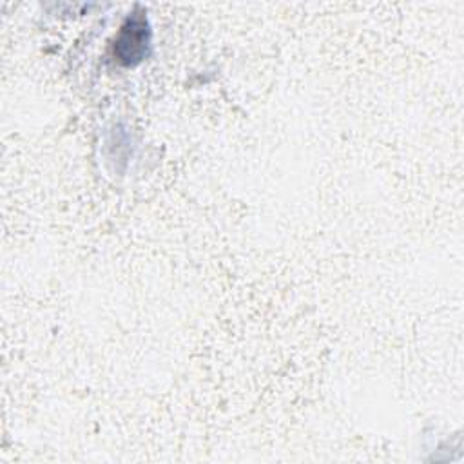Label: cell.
Wrapping results in <instances>:
<instances>
[{
    "instance_id": "obj_1",
    "label": "cell",
    "mask_w": 464,
    "mask_h": 464,
    "mask_svg": "<svg viewBox=\"0 0 464 464\" xmlns=\"http://www.w3.org/2000/svg\"><path fill=\"white\" fill-rule=\"evenodd\" d=\"M147 42H149V33H147L145 22L141 18H132V20L129 18L127 24L121 27L114 51L118 53L121 62L134 63L143 56Z\"/></svg>"
}]
</instances>
